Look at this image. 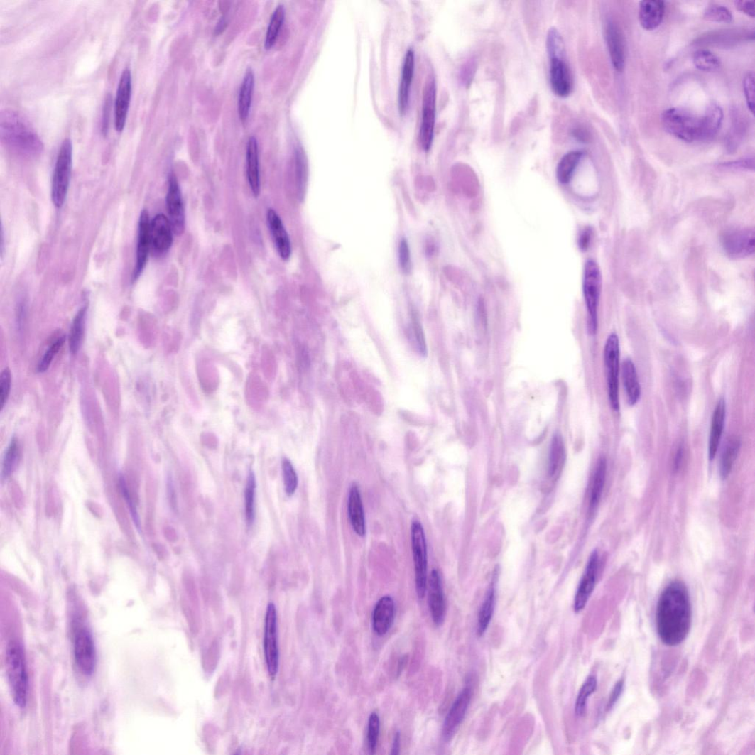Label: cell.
<instances>
[{"label":"cell","mask_w":755,"mask_h":755,"mask_svg":"<svg viewBox=\"0 0 755 755\" xmlns=\"http://www.w3.org/2000/svg\"><path fill=\"white\" fill-rule=\"evenodd\" d=\"M692 625V606L686 586L679 580L670 583L658 599L656 626L663 644L674 647L682 644Z\"/></svg>","instance_id":"cell-1"},{"label":"cell","mask_w":755,"mask_h":755,"mask_svg":"<svg viewBox=\"0 0 755 755\" xmlns=\"http://www.w3.org/2000/svg\"><path fill=\"white\" fill-rule=\"evenodd\" d=\"M0 138L8 148L24 156H35L43 148L42 141L28 121L11 109L0 114Z\"/></svg>","instance_id":"cell-2"},{"label":"cell","mask_w":755,"mask_h":755,"mask_svg":"<svg viewBox=\"0 0 755 755\" xmlns=\"http://www.w3.org/2000/svg\"><path fill=\"white\" fill-rule=\"evenodd\" d=\"M6 671L14 703L25 709L28 702V677L23 646L11 641L6 650Z\"/></svg>","instance_id":"cell-3"},{"label":"cell","mask_w":755,"mask_h":755,"mask_svg":"<svg viewBox=\"0 0 755 755\" xmlns=\"http://www.w3.org/2000/svg\"><path fill=\"white\" fill-rule=\"evenodd\" d=\"M661 119L665 129L676 138L688 143L700 141L702 116L698 117L684 109L670 108L663 113Z\"/></svg>","instance_id":"cell-4"},{"label":"cell","mask_w":755,"mask_h":755,"mask_svg":"<svg viewBox=\"0 0 755 755\" xmlns=\"http://www.w3.org/2000/svg\"><path fill=\"white\" fill-rule=\"evenodd\" d=\"M602 288V276L597 264L593 260L586 262L584 270L583 292L588 313V332L597 334L598 307Z\"/></svg>","instance_id":"cell-5"},{"label":"cell","mask_w":755,"mask_h":755,"mask_svg":"<svg viewBox=\"0 0 755 755\" xmlns=\"http://www.w3.org/2000/svg\"><path fill=\"white\" fill-rule=\"evenodd\" d=\"M72 165V145L70 139H65L58 154L52 183V200L54 205L62 207L70 187Z\"/></svg>","instance_id":"cell-6"},{"label":"cell","mask_w":755,"mask_h":755,"mask_svg":"<svg viewBox=\"0 0 755 755\" xmlns=\"http://www.w3.org/2000/svg\"><path fill=\"white\" fill-rule=\"evenodd\" d=\"M412 549L415 571L416 592L423 599L428 588V545L423 528L418 521H413L411 527Z\"/></svg>","instance_id":"cell-7"},{"label":"cell","mask_w":755,"mask_h":755,"mask_svg":"<svg viewBox=\"0 0 755 755\" xmlns=\"http://www.w3.org/2000/svg\"><path fill=\"white\" fill-rule=\"evenodd\" d=\"M435 114L436 85L434 77L430 75L425 81L423 93L420 143L424 151H429L433 142Z\"/></svg>","instance_id":"cell-8"},{"label":"cell","mask_w":755,"mask_h":755,"mask_svg":"<svg viewBox=\"0 0 755 755\" xmlns=\"http://www.w3.org/2000/svg\"><path fill=\"white\" fill-rule=\"evenodd\" d=\"M264 647L267 670L271 678L274 680L278 671L279 650L277 611L272 603L268 605L266 613Z\"/></svg>","instance_id":"cell-9"},{"label":"cell","mask_w":755,"mask_h":755,"mask_svg":"<svg viewBox=\"0 0 755 755\" xmlns=\"http://www.w3.org/2000/svg\"><path fill=\"white\" fill-rule=\"evenodd\" d=\"M604 363L606 366L609 398L614 411L619 410V343L616 334L610 335L604 347Z\"/></svg>","instance_id":"cell-10"},{"label":"cell","mask_w":755,"mask_h":755,"mask_svg":"<svg viewBox=\"0 0 755 755\" xmlns=\"http://www.w3.org/2000/svg\"><path fill=\"white\" fill-rule=\"evenodd\" d=\"M73 646L77 668L85 675H92L96 666V649L92 632L87 627L76 630Z\"/></svg>","instance_id":"cell-11"},{"label":"cell","mask_w":755,"mask_h":755,"mask_svg":"<svg viewBox=\"0 0 755 755\" xmlns=\"http://www.w3.org/2000/svg\"><path fill=\"white\" fill-rule=\"evenodd\" d=\"M722 244L727 255L734 259H742L754 254L755 234L754 229L737 228L725 232Z\"/></svg>","instance_id":"cell-12"},{"label":"cell","mask_w":755,"mask_h":755,"mask_svg":"<svg viewBox=\"0 0 755 755\" xmlns=\"http://www.w3.org/2000/svg\"><path fill=\"white\" fill-rule=\"evenodd\" d=\"M565 53V51L549 53L551 88L560 98H567L573 89L572 76L566 62Z\"/></svg>","instance_id":"cell-13"},{"label":"cell","mask_w":755,"mask_h":755,"mask_svg":"<svg viewBox=\"0 0 755 755\" xmlns=\"http://www.w3.org/2000/svg\"><path fill=\"white\" fill-rule=\"evenodd\" d=\"M166 205L168 219L173 232L176 235L180 236L185 229V208L178 179L173 173L170 174L168 180Z\"/></svg>","instance_id":"cell-14"},{"label":"cell","mask_w":755,"mask_h":755,"mask_svg":"<svg viewBox=\"0 0 755 755\" xmlns=\"http://www.w3.org/2000/svg\"><path fill=\"white\" fill-rule=\"evenodd\" d=\"M472 695V688H465L453 703L442 727V738L445 742H450L454 737L463 722L470 705Z\"/></svg>","instance_id":"cell-15"},{"label":"cell","mask_w":755,"mask_h":755,"mask_svg":"<svg viewBox=\"0 0 755 755\" xmlns=\"http://www.w3.org/2000/svg\"><path fill=\"white\" fill-rule=\"evenodd\" d=\"M598 569L599 554L595 550L590 557L575 597L574 610L575 612L582 611L587 606L596 586Z\"/></svg>","instance_id":"cell-16"},{"label":"cell","mask_w":755,"mask_h":755,"mask_svg":"<svg viewBox=\"0 0 755 755\" xmlns=\"http://www.w3.org/2000/svg\"><path fill=\"white\" fill-rule=\"evenodd\" d=\"M132 91L131 70L125 69L121 76L114 104L115 128L122 131L125 127Z\"/></svg>","instance_id":"cell-17"},{"label":"cell","mask_w":755,"mask_h":755,"mask_svg":"<svg viewBox=\"0 0 755 755\" xmlns=\"http://www.w3.org/2000/svg\"><path fill=\"white\" fill-rule=\"evenodd\" d=\"M173 228L168 217L158 214L151 222L150 236L151 249L155 254L163 255L173 243Z\"/></svg>","instance_id":"cell-18"},{"label":"cell","mask_w":755,"mask_h":755,"mask_svg":"<svg viewBox=\"0 0 755 755\" xmlns=\"http://www.w3.org/2000/svg\"><path fill=\"white\" fill-rule=\"evenodd\" d=\"M151 221L146 210L141 212L138 226L137 260L134 269L133 280L137 281L146 266L151 249L150 236Z\"/></svg>","instance_id":"cell-19"},{"label":"cell","mask_w":755,"mask_h":755,"mask_svg":"<svg viewBox=\"0 0 755 755\" xmlns=\"http://www.w3.org/2000/svg\"><path fill=\"white\" fill-rule=\"evenodd\" d=\"M429 606L433 622L438 626H441L446 616V602L441 577L436 570H433L429 580Z\"/></svg>","instance_id":"cell-20"},{"label":"cell","mask_w":755,"mask_h":755,"mask_svg":"<svg viewBox=\"0 0 755 755\" xmlns=\"http://www.w3.org/2000/svg\"><path fill=\"white\" fill-rule=\"evenodd\" d=\"M267 223L279 256L283 260L287 261L292 254L291 242L282 220L275 210H268Z\"/></svg>","instance_id":"cell-21"},{"label":"cell","mask_w":755,"mask_h":755,"mask_svg":"<svg viewBox=\"0 0 755 755\" xmlns=\"http://www.w3.org/2000/svg\"><path fill=\"white\" fill-rule=\"evenodd\" d=\"M395 603L390 596L381 597L376 604L373 614V629L378 636L389 632L395 619Z\"/></svg>","instance_id":"cell-22"},{"label":"cell","mask_w":755,"mask_h":755,"mask_svg":"<svg viewBox=\"0 0 755 755\" xmlns=\"http://www.w3.org/2000/svg\"><path fill=\"white\" fill-rule=\"evenodd\" d=\"M606 38L612 65L617 72H622L626 60L624 40L621 31L612 21L607 24Z\"/></svg>","instance_id":"cell-23"},{"label":"cell","mask_w":755,"mask_h":755,"mask_svg":"<svg viewBox=\"0 0 755 755\" xmlns=\"http://www.w3.org/2000/svg\"><path fill=\"white\" fill-rule=\"evenodd\" d=\"M415 70V53L410 48L406 52L403 64L401 80L398 92V107L401 114L408 109Z\"/></svg>","instance_id":"cell-24"},{"label":"cell","mask_w":755,"mask_h":755,"mask_svg":"<svg viewBox=\"0 0 755 755\" xmlns=\"http://www.w3.org/2000/svg\"><path fill=\"white\" fill-rule=\"evenodd\" d=\"M348 516L356 533L361 537L366 534V521L363 503L359 487L354 483L350 489L347 501Z\"/></svg>","instance_id":"cell-25"},{"label":"cell","mask_w":755,"mask_h":755,"mask_svg":"<svg viewBox=\"0 0 755 755\" xmlns=\"http://www.w3.org/2000/svg\"><path fill=\"white\" fill-rule=\"evenodd\" d=\"M725 418L726 402L724 398H721L715 406L711 421L709 440V458L710 460H712L717 455L724 429Z\"/></svg>","instance_id":"cell-26"},{"label":"cell","mask_w":755,"mask_h":755,"mask_svg":"<svg viewBox=\"0 0 755 755\" xmlns=\"http://www.w3.org/2000/svg\"><path fill=\"white\" fill-rule=\"evenodd\" d=\"M246 172L251 192L259 197L261 192L259 155L258 141L255 137L249 138L246 149Z\"/></svg>","instance_id":"cell-27"},{"label":"cell","mask_w":755,"mask_h":755,"mask_svg":"<svg viewBox=\"0 0 755 755\" xmlns=\"http://www.w3.org/2000/svg\"><path fill=\"white\" fill-rule=\"evenodd\" d=\"M666 5L663 1L648 0L640 4L639 18L641 26L647 31H653L661 26L665 15Z\"/></svg>","instance_id":"cell-28"},{"label":"cell","mask_w":755,"mask_h":755,"mask_svg":"<svg viewBox=\"0 0 755 755\" xmlns=\"http://www.w3.org/2000/svg\"><path fill=\"white\" fill-rule=\"evenodd\" d=\"M723 119L724 113L721 107L711 104L702 116L700 141L712 139L721 129Z\"/></svg>","instance_id":"cell-29"},{"label":"cell","mask_w":755,"mask_h":755,"mask_svg":"<svg viewBox=\"0 0 755 755\" xmlns=\"http://www.w3.org/2000/svg\"><path fill=\"white\" fill-rule=\"evenodd\" d=\"M567 454L565 442L563 437L558 433L555 434L551 441L549 462L548 475L550 479H556L563 472Z\"/></svg>","instance_id":"cell-30"},{"label":"cell","mask_w":755,"mask_h":755,"mask_svg":"<svg viewBox=\"0 0 755 755\" xmlns=\"http://www.w3.org/2000/svg\"><path fill=\"white\" fill-rule=\"evenodd\" d=\"M622 376L627 401L630 406L635 405L641 396V386L639 381L636 367L630 359L624 361Z\"/></svg>","instance_id":"cell-31"},{"label":"cell","mask_w":755,"mask_h":755,"mask_svg":"<svg viewBox=\"0 0 755 755\" xmlns=\"http://www.w3.org/2000/svg\"><path fill=\"white\" fill-rule=\"evenodd\" d=\"M607 477V460L604 457L598 460L594 470L590 496V511H594L601 501Z\"/></svg>","instance_id":"cell-32"},{"label":"cell","mask_w":755,"mask_h":755,"mask_svg":"<svg viewBox=\"0 0 755 755\" xmlns=\"http://www.w3.org/2000/svg\"><path fill=\"white\" fill-rule=\"evenodd\" d=\"M254 87L255 75L253 70L249 69L244 75L239 98V113L242 122L249 117Z\"/></svg>","instance_id":"cell-33"},{"label":"cell","mask_w":755,"mask_h":755,"mask_svg":"<svg viewBox=\"0 0 755 755\" xmlns=\"http://www.w3.org/2000/svg\"><path fill=\"white\" fill-rule=\"evenodd\" d=\"M583 157V151H572L561 158L556 169V177L560 183L567 184L570 182Z\"/></svg>","instance_id":"cell-34"},{"label":"cell","mask_w":755,"mask_h":755,"mask_svg":"<svg viewBox=\"0 0 755 755\" xmlns=\"http://www.w3.org/2000/svg\"><path fill=\"white\" fill-rule=\"evenodd\" d=\"M496 602V590L493 584L481 606L477 619V634L482 636L488 629L494 614Z\"/></svg>","instance_id":"cell-35"},{"label":"cell","mask_w":755,"mask_h":755,"mask_svg":"<svg viewBox=\"0 0 755 755\" xmlns=\"http://www.w3.org/2000/svg\"><path fill=\"white\" fill-rule=\"evenodd\" d=\"M741 449V440L738 438H731L727 442L723 450L720 461V474L726 479L730 474Z\"/></svg>","instance_id":"cell-36"},{"label":"cell","mask_w":755,"mask_h":755,"mask_svg":"<svg viewBox=\"0 0 755 755\" xmlns=\"http://www.w3.org/2000/svg\"><path fill=\"white\" fill-rule=\"evenodd\" d=\"M87 306L82 308L73 320L70 336L69 346L70 352L75 355L80 352L84 337Z\"/></svg>","instance_id":"cell-37"},{"label":"cell","mask_w":755,"mask_h":755,"mask_svg":"<svg viewBox=\"0 0 755 755\" xmlns=\"http://www.w3.org/2000/svg\"><path fill=\"white\" fill-rule=\"evenodd\" d=\"M284 17L285 8L283 5H279L274 11L273 14L270 19V23L266 35V49H270L276 43L278 33L284 21Z\"/></svg>","instance_id":"cell-38"},{"label":"cell","mask_w":755,"mask_h":755,"mask_svg":"<svg viewBox=\"0 0 755 755\" xmlns=\"http://www.w3.org/2000/svg\"><path fill=\"white\" fill-rule=\"evenodd\" d=\"M597 688V680L595 675H590L580 688L577 697L575 712L577 716H582L587 710L588 700Z\"/></svg>","instance_id":"cell-39"},{"label":"cell","mask_w":755,"mask_h":755,"mask_svg":"<svg viewBox=\"0 0 755 755\" xmlns=\"http://www.w3.org/2000/svg\"><path fill=\"white\" fill-rule=\"evenodd\" d=\"M693 63L697 69L705 72L717 70L721 66L719 58L705 50H700L694 53Z\"/></svg>","instance_id":"cell-40"},{"label":"cell","mask_w":755,"mask_h":755,"mask_svg":"<svg viewBox=\"0 0 755 755\" xmlns=\"http://www.w3.org/2000/svg\"><path fill=\"white\" fill-rule=\"evenodd\" d=\"M256 477L253 472H250L247 479L245 489V512L247 524L251 526L255 519V495H256Z\"/></svg>","instance_id":"cell-41"},{"label":"cell","mask_w":755,"mask_h":755,"mask_svg":"<svg viewBox=\"0 0 755 755\" xmlns=\"http://www.w3.org/2000/svg\"><path fill=\"white\" fill-rule=\"evenodd\" d=\"M285 491L289 496L294 495L298 486V477L293 465L288 459L282 462Z\"/></svg>","instance_id":"cell-42"},{"label":"cell","mask_w":755,"mask_h":755,"mask_svg":"<svg viewBox=\"0 0 755 755\" xmlns=\"http://www.w3.org/2000/svg\"><path fill=\"white\" fill-rule=\"evenodd\" d=\"M295 156L298 188L300 196L303 197L305 191L307 181V161L305 153L300 147L296 150Z\"/></svg>","instance_id":"cell-43"},{"label":"cell","mask_w":755,"mask_h":755,"mask_svg":"<svg viewBox=\"0 0 755 755\" xmlns=\"http://www.w3.org/2000/svg\"><path fill=\"white\" fill-rule=\"evenodd\" d=\"M704 18L706 21L715 23H729L732 21L731 11L727 7L716 4L707 8Z\"/></svg>","instance_id":"cell-44"},{"label":"cell","mask_w":755,"mask_h":755,"mask_svg":"<svg viewBox=\"0 0 755 755\" xmlns=\"http://www.w3.org/2000/svg\"><path fill=\"white\" fill-rule=\"evenodd\" d=\"M380 732V719L376 712H372L369 720V729H367V746L370 754H374L376 751Z\"/></svg>","instance_id":"cell-45"},{"label":"cell","mask_w":755,"mask_h":755,"mask_svg":"<svg viewBox=\"0 0 755 755\" xmlns=\"http://www.w3.org/2000/svg\"><path fill=\"white\" fill-rule=\"evenodd\" d=\"M65 340H66V337L65 336H62L60 338H58L48 347V349L47 350V352L44 354L43 359H41L40 363H38V366H37L38 373H45L46 371L48 370V369H49V367H50V364L52 363V361L53 360L54 357L56 356L57 353L60 351V349H61L62 347L63 346Z\"/></svg>","instance_id":"cell-46"},{"label":"cell","mask_w":755,"mask_h":755,"mask_svg":"<svg viewBox=\"0 0 755 755\" xmlns=\"http://www.w3.org/2000/svg\"><path fill=\"white\" fill-rule=\"evenodd\" d=\"M18 458V447L17 441L13 438L5 455L3 462V477L7 479L13 472L16 466Z\"/></svg>","instance_id":"cell-47"},{"label":"cell","mask_w":755,"mask_h":755,"mask_svg":"<svg viewBox=\"0 0 755 755\" xmlns=\"http://www.w3.org/2000/svg\"><path fill=\"white\" fill-rule=\"evenodd\" d=\"M398 259L402 272L408 274L411 270V257L408 242L405 239H402L399 244Z\"/></svg>","instance_id":"cell-48"},{"label":"cell","mask_w":755,"mask_h":755,"mask_svg":"<svg viewBox=\"0 0 755 755\" xmlns=\"http://www.w3.org/2000/svg\"><path fill=\"white\" fill-rule=\"evenodd\" d=\"M11 386V374L9 369H5L0 377V403L4 409L9 397Z\"/></svg>","instance_id":"cell-49"},{"label":"cell","mask_w":755,"mask_h":755,"mask_svg":"<svg viewBox=\"0 0 755 755\" xmlns=\"http://www.w3.org/2000/svg\"><path fill=\"white\" fill-rule=\"evenodd\" d=\"M744 90L750 112L754 114V74L749 72L744 77Z\"/></svg>","instance_id":"cell-50"},{"label":"cell","mask_w":755,"mask_h":755,"mask_svg":"<svg viewBox=\"0 0 755 755\" xmlns=\"http://www.w3.org/2000/svg\"><path fill=\"white\" fill-rule=\"evenodd\" d=\"M413 326L418 350L423 356H425L428 354L427 343H425L423 327L415 316L413 317Z\"/></svg>","instance_id":"cell-51"},{"label":"cell","mask_w":755,"mask_h":755,"mask_svg":"<svg viewBox=\"0 0 755 755\" xmlns=\"http://www.w3.org/2000/svg\"><path fill=\"white\" fill-rule=\"evenodd\" d=\"M120 483H121V488L122 494L124 495V497L125 498V499L126 500V501L128 503V506L129 508L132 518H133V520L134 521V524H135V526H137L138 529L140 530L141 523H140L139 516L138 514L137 509H135V507H134V504L132 503V501H131V498L129 496V491H128V489H127V487H126V485L125 479H124V478L122 476L120 478Z\"/></svg>","instance_id":"cell-52"},{"label":"cell","mask_w":755,"mask_h":755,"mask_svg":"<svg viewBox=\"0 0 755 755\" xmlns=\"http://www.w3.org/2000/svg\"><path fill=\"white\" fill-rule=\"evenodd\" d=\"M624 690V680H619L613 688L610 695L609 699L607 705V710L610 711L615 706L619 698L623 694Z\"/></svg>","instance_id":"cell-53"},{"label":"cell","mask_w":755,"mask_h":755,"mask_svg":"<svg viewBox=\"0 0 755 755\" xmlns=\"http://www.w3.org/2000/svg\"><path fill=\"white\" fill-rule=\"evenodd\" d=\"M735 7L742 13L754 18L755 16L754 2L741 0L734 3Z\"/></svg>","instance_id":"cell-54"},{"label":"cell","mask_w":755,"mask_h":755,"mask_svg":"<svg viewBox=\"0 0 755 755\" xmlns=\"http://www.w3.org/2000/svg\"><path fill=\"white\" fill-rule=\"evenodd\" d=\"M592 229L591 228H586L583 230L582 234H580L579 239V246L580 249L586 251L588 249L591 239H592Z\"/></svg>","instance_id":"cell-55"},{"label":"cell","mask_w":755,"mask_h":755,"mask_svg":"<svg viewBox=\"0 0 755 755\" xmlns=\"http://www.w3.org/2000/svg\"><path fill=\"white\" fill-rule=\"evenodd\" d=\"M728 166L734 167V168H746L748 169H750V168H751L752 169H754V160L753 159H745V160L739 161H737V162H733V163H729Z\"/></svg>","instance_id":"cell-56"},{"label":"cell","mask_w":755,"mask_h":755,"mask_svg":"<svg viewBox=\"0 0 755 755\" xmlns=\"http://www.w3.org/2000/svg\"><path fill=\"white\" fill-rule=\"evenodd\" d=\"M401 746V735L399 732H397L395 734V737L393 742L391 754L397 755L400 752Z\"/></svg>","instance_id":"cell-57"},{"label":"cell","mask_w":755,"mask_h":755,"mask_svg":"<svg viewBox=\"0 0 755 755\" xmlns=\"http://www.w3.org/2000/svg\"><path fill=\"white\" fill-rule=\"evenodd\" d=\"M406 656L402 657L401 661H399V664H398V673H401V672L403 670V668H404V666L406 665Z\"/></svg>","instance_id":"cell-58"},{"label":"cell","mask_w":755,"mask_h":755,"mask_svg":"<svg viewBox=\"0 0 755 755\" xmlns=\"http://www.w3.org/2000/svg\"><path fill=\"white\" fill-rule=\"evenodd\" d=\"M225 24H226L225 19L224 18H221L220 22L218 23L217 31H220V32H221V30L222 31V30L224 29Z\"/></svg>","instance_id":"cell-59"}]
</instances>
